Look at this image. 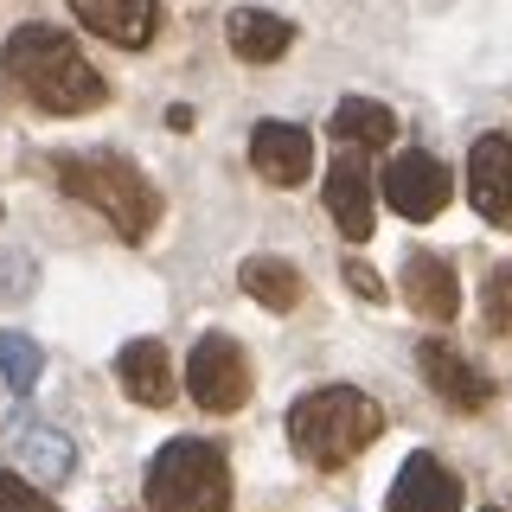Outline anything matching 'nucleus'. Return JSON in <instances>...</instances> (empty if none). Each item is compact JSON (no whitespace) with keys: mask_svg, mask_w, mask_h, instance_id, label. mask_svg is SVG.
I'll return each instance as SVG.
<instances>
[{"mask_svg":"<svg viewBox=\"0 0 512 512\" xmlns=\"http://www.w3.org/2000/svg\"><path fill=\"white\" fill-rule=\"evenodd\" d=\"M7 84L26 103L52 109V116H90L96 103H109L103 71L64 39L58 26H20L7 39Z\"/></svg>","mask_w":512,"mask_h":512,"instance_id":"obj_1","label":"nucleus"},{"mask_svg":"<svg viewBox=\"0 0 512 512\" xmlns=\"http://www.w3.org/2000/svg\"><path fill=\"white\" fill-rule=\"evenodd\" d=\"M378 436H384V410L365 391H352V384L308 391L288 410V442H295V455L314 461L320 474H340L346 461H359Z\"/></svg>","mask_w":512,"mask_h":512,"instance_id":"obj_2","label":"nucleus"},{"mask_svg":"<svg viewBox=\"0 0 512 512\" xmlns=\"http://www.w3.org/2000/svg\"><path fill=\"white\" fill-rule=\"evenodd\" d=\"M58 186L71 192L77 205H90V212H103L116 224V237L128 244H148L154 224H160V192L148 186V173L135 167V160L122 154H64L58 160Z\"/></svg>","mask_w":512,"mask_h":512,"instance_id":"obj_3","label":"nucleus"},{"mask_svg":"<svg viewBox=\"0 0 512 512\" xmlns=\"http://www.w3.org/2000/svg\"><path fill=\"white\" fill-rule=\"evenodd\" d=\"M141 500H148V512H224L231 506V461L218 442L180 436L148 461Z\"/></svg>","mask_w":512,"mask_h":512,"instance_id":"obj_4","label":"nucleus"},{"mask_svg":"<svg viewBox=\"0 0 512 512\" xmlns=\"http://www.w3.org/2000/svg\"><path fill=\"white\" fill-rule=\"evenodd\" d=\"M186 391H192V404L212 410V416L244 410V397H250V359H244V346H237L231 333H205V340L192 346V359H186Z\"/></svg>","mask_w":512,"mask_h":512,"instance_id":"obj_5","label":"nucleus"},{"mask_svg":"<svg viewBox=\"0 0 512 512\" xmlns=\"http://www.w3.org/2000/svg\"><path fill=\"white\" fill-rule=\"evenodd\" d=\"M448 192H455V180H448V167L436 154H397L391 167H384V205H397L404 218L429 224L448 205Z\"/></svg>","mask_w":512,"mask_h":512,"instance_id":"obj_6","label":"nucleus"},{"mask_svg":"<svg viewBox=\"0 0 512 512\" xmlns=\"http://www.w3.org/2000/svg\"><path fill=\"white\" fill-rule=\"evenodd\" d=\"M468 199L493 231H512V141L480 135L468 148Z\"/></svg>","mask_w":512,"mask_h":512,"instance_id":"obj_7","label":"nucleus"},{"mask_svg":"<svg viewBox=\"0 0 512 512\" xmlns=\"http://www.w3.org/2000/svg\"><path fill=\"white\" fill-rule=\"evenodd\" d=\"M416 372L429 378V391H436L442 404H455V410H468V416L493 404V378L480 372V365H468L455 346H442V340L416 346Z\"/></svg>","mask_w":512,"mask_h":512,"instance_id":"obj_8","label":"nucleus"},{"mask_svg":"<svg viewBox=\"0 0 512 512\" xmlns=\"http://www.w3.org/2000/svg\"><path fill=\"white\" fill-rule=\"evenodd\" d=\"M327 212L333 224H340V237H352V244H365V237L378 231V205H372V173H365L359 154H333L327 167Z\"/></svg>","mask_w":512,"mask_h":512,"instance_id":"obj_9","label":"nucleus"},{"mask_svg":"<svg viewBox=\"0 0 512 512\" xmlns=\"http://www.w3.org/2000/svg\"><path fill=\"white\" fill-rule=\"evenodd\" d=\"M250 167L263 173L269 186H301L314 173V135H308V128H295V122H256Z\"/></svg>","mask_w":512,"mask_h":512,"instance_id":"obj_10","label":"nucleus"},{"mask_svg":"<svg viewBox=\"0 0 512 512\" xmlns=\"http://www.w3.org/2000/svg\"><path fill=\"white\" fill-rule=\"evenodd\" d=\"M384 512H461V480L436 455H410L384 493Z\"/></svg>","mask_w":512,"mask_h":512,"instance_id":"obj_11","label":"nucleus"},{"mask_svg":"<svg viewBox=\"0 0 512 512\" xmlns=\"http://www.w3.org/2000/svg\"><path fill=\"white\" fill-rule=\"evenodd\" d=\"M71 13L96 32V39L128 45V52L154 45V32H160V0H71Z\"/></svg>","mask_w":512,"mask_h":512,"instance_id":"obj_12","label":"nucleus"},{"mask_svg":"<svg viewBox=\"0 0 512 512\" xmlns=\"http://www.w3.org/2000/svg\"><path fill=\"white\" fill-rule=\"evenodd\" d=\"M404 301L416 314H429V320H455L461 314V276H455V263L436 250H410L404 256Z\"/></svg>","mask_w":512,"mask_h":512,"instance_id":"obj_13","label":"nucleus"},{"mask_svg":"<svg viewBox=\"0 0 512 512\" xmlns=\"http://www.w3.org/2000/svg\"><path fill=\"white\" fill-rule=\"evenodd\" d=\"M116 378H122V391L135 397V404H148V410L173 404V365H167V346L160 340H128L116 352Z\"/></svg>","mask_w":512,"mask_h":512,"instance_id":"obj_14","label":"nucleus"},{"mask_svg":"<svg viewBox=\"0 0 512 512\" xmlns=\"http://www.w3.org/2000/svg\"><path fill=\"white\" fill-rule=\"evenodd\" d=\"M237 282H244V295L263 301L269 314H295L301 301H308V276H301L288 256H250V263L237 269Z\"/></svg>","mask_w":512,"mask_h":512,"instance_id":"obj_15","label":"nucleus"},{"mask_svg":"<svg viewBox=\"0 0 512 512\" xmlns=\"http://www.w3.org/2000/svg\"><path fill=\"white\" fill-rule=\"evenodd\" d=\"M224 39H231V52L244 64H276L288 45H295V26L282 20V13H263V7H237L231 26H224Z\"/></svg>","mask_w":512,"mask_h":512,"instance_id":"obj_16","label":"nucleus"},{"mask_svg":"<svg viewBox=\"0 0 512 512\" xmlns=\"http://www.w3.org/2000/svg\"><path fill=\"white\" fill-rule=\"evenodd\" d=\"M13 461H20V474L39 480V487H64V480L77 474V448H71V436H58V429H26L20 448H13Z\"/></svg>","mask_w":512,"mask_h":512,"instance_id":"obj_17","label":"nucleus"},{"mask_svg":"<svg viewBox=\"0 0 512 512\" xmlns=\"http://www.w3.org/2000/svg\"><path fill=\"white\" fill-rule=\"evenodd\" d=\"M333 141H346V148H391L397 141V116L372 96H346L340 109H333Z\"/></svg>","mask_w":512,"mask_h":512,"instance_id":"obj_18","label":"nucleus"},{"mask_svg":"<svg viewBox=\"0 0 512 512\" xmlns=\"http://www.w3.org/2000/svg\"><path fill=\"white\" fill-rule=\"evenodd\" d=\"M0 378H7V391H39V378H45V352L32 333H0Z\"/></svg>","mask_w":512,"mask_h":512,"instance_id":"obj_19","label":"nucleus"},{"mask_svg":"<svg viewBox=\"0 0 512 512\" xmlns=\"http://www.w3.org/2000/svg\"><path fill=\"white\" fill-rule=\"evenodd\" d=\"M480 314H487V333L512 340V263H500L487 276V288H480Z\"/></svg>","mask_w":512,"mask_h":512,"instance_id":"obj_20","label":"nucleus"},{"mask_svg":"<svg viewBox=\"0 0 512 512\" xmlns=\"http://www.w3.org/2000/svg\"><path fill=\"white\" fill-rule=\"evenodd\" d=\"M32 282H39L32 256H26V250H0V301H26Z\"/></svg>","mask_w":512,"mask_h":512,"instance_id":"obj_21","label":"nucleus"},{"mask_svg":"<svg viewBox=\"0 0 512 512\" xmlns=\"http://www.w3.org/2000/svg\"><path fill=\"white\" fill-rule=\"evenodd\" d=\"M0 512H58V506L39 493V480H26V474H0Z\"/></svg>","mask_w":512,"mask_h":512,"instance_id":"obj_22","label":"nucleus"},{"mask_svg":"<svg viewBox=\"0 0 512 512\" xmlns=\"http://www.w3.org/2000/svg\"><path fill=\"white\" fill-rule=\"evenodd\" d=\"M346 288H352V295H365V301H384V282H378L372 263H346Z\"/></svg>","mask_w":512,"mask_h":512,"instance_id":"obj_23","label":"nucleus"},{"mask_svg":"<svg viewBox=\"0 0 512 512\" xmlns=\"http://www.w3.org/2000/svg\"><path fill=\"white\" fill-rule=\"evenodd\" d=\"M493 512H500V506H493Z\"/></svg>","mask_w":512,"mask_h":512,"instance_id":"obj_24","label":"nucleus"}]
</instances>
